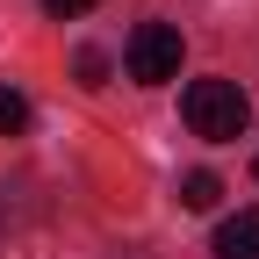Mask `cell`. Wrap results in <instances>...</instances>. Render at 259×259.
Returning a JSON list of instances; mask_svg holds the SVG:
<instances>
[{
	"label": "cell",
	"mask_w": 259,
	"mask_h": 259,
	"mask_svg": "<svg viewBox=\"0 0 259 259\" xmlns=\"http://www.w3.org/2000/svg\"><path fill=\"white\" fill-rule=\"evenodd\" d=\"M180 115H187V130H194V137L231 144V137H245L252 101L238 94V79H187V94H180Z\"/></svg>",
	"instance_id": "1"
},
{
	"label": "cell",
	"mask_w": 259,
	"mask_h": 259,
	"mask_svg": "<svg viewBox=\"0 0 259 259\" xmlns=\"http://www.w3.org/2000/svg\"><path fill=\"white\" fill-rule=\"evenodd\" d=\"M122 65H130V79H137V87H166V79H180V29H173V22H137V36H130Z\"/></svg>",
	"instance_id": "2"
},
{
	"label": "cell",
	"mask_w": 259,
	"mask_h": 259,
	"mask_svg": "<svg viewBox=\"0 0 259 259\" xmlns=\"http://www.w3.org/2000/svg\"><path fill=\"white\" fill-rule=\"evenodd\" d=\"M216 259H259V209H238L216 223Z\"/></svg>",
	"instance_id": "3"
},
{
	"label": "cell",
	"mask_w": 259,
	"mask_h": 259,
	"mask_svg": "<svg viewBox=\"0 0 259 259\" xmlns=\"http://www.w3.org/2000/svg\"><path fill=\"white\" fill-rule=\"evenodd\" d=\"M216 194H223V180H216V173H202V166H194V173L180 180V209H216Z\"/></svg>",
	"instance_id": "4"
},
{
	"label": "cell",
	"mask_w": 259,
	"mask_h": 259,
	"mask_svg": "<svg viewBox=\"0 0 259 259\" xmlns=\"http://www.w3.org/2000/svg\"><path fill=\"white\" fill-rule=\"evenodd\" d=\"M22 130H29V101L15 87H0V137H22Z\"/></svg>",
	"instance_id": "5"
},
{
	"label": "cell",
	"mask_w": 259,
	"mask_h": 259,
	"mask_svg": "<svg viewBox=\"0 0 259 259\" xmlns=\"http://www.w3.org/2000/svg\"><path fill=\"white\" fill-rule=\"evenodd\" d=\"M101 72H108V58H101V51H79V79H87V87H101Z\"/></svg>",
	"instance_id": "6"
},
{
	"label": "cell",
	"mask_w": 259,
	"mask_h": 259,
	"mask_svg": "<svg viewBox=\"0 0 259 259\" xmlns=\"http://www.w3.org/2000/svg\"><path fill=\"white\" fill-rule=\"evenodd\" d=\"M44 8H51L58 22H72V15H87V8H94V0H44Z\"/></svg>",
	"instance_id": "7"
},
{
	"label": "cell",
	"mask_w": 259,
	"mask_h": 259,
	"mask_svg": "<svg viewBox=\"0 0 259 259\" xmlns=\"http://www.w3.org/2000/svg\"><path fill=\"white\" fill-rule=\"evenodd\" d=\"M252 173H259V158H252Z\"/></svg>",
	"instance_id": "8"
}]
</instances>
